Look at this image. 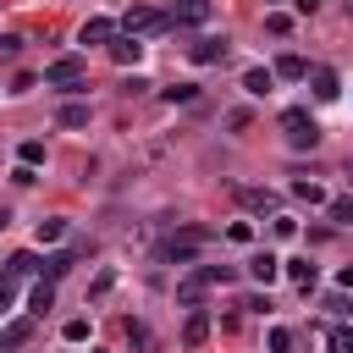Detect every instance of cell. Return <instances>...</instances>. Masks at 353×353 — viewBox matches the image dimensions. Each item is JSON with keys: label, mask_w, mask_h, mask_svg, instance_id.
<instances>
[{"label": "cell", "mask_w": 353, "mask_h": 353, "mask_svg": "<svg viewBox=\"0 0 353 353\" xmlns=\"http://www.w3.org/2000/svg\"><path fill=\"white\" fill-rule=\"evenodd\" d=\"M210 237H215L210 226H176V232L165 237V248H160V254H165V259H176V265H188V259H193Z\"/></svg>", "instance_id": "1"}, {"label": "cell", "mask_w": 353, "mask_h": 353, "mask_svg": "<svg viewBox=\"0 0 353 353\" xmlns=\"http://www.w3.org/2000/svg\"><path fill=\"white\" fill-rule=\"evenodd\" d=\"M171 28V11H154V6H132L127 17H121V33H132V39H143V33H165Z\"/></svg>", "instance_id": "2"}, {"label": "cell", "mask_w": 353, "mask_h": 353, "mask_svg": "<svg viewBox=\"0 0 353 353\" xmlns=\"http://www.w3.org/2000/svg\"><path fill=\"white\" fill-rule=\"evenodd\" d=\"M281 127H287V143H292V149H314V143H320L314 116H309V110H298V105H292V110H281Z\"/></svg>", "instance_id": "3"}, {"label": "cell", "mask_w": 353, "mask_h": 353, "mask_svg": "<svg viewBox=\"0 0 353 353\" xmlns=\"http://www.w3.org/2000/svg\"><path fill=\"white\" fill-rule=\"evenodd\" d=\"M83 72H88L83 55H55V61L44 66V83H50V88H83Z\"/></svg>", "instance_id": "4"}, {"label": "cell", "mask_w": 353, "mask_h": 353, "mask_svg": "<svg viewBox=\"0 0 353 353\" xmlns=\"http://www.w3.org/2000/svg\"><path fill=\"white\" fill-rule=\"evenodd\" d=\"M210 22V0H176L171 6V28H199Z\"/></svg>", "instance_id": "5"}, {"label": "cell", "mask_w": 353, "mask_h": 353, "mask_svg": "<svg viewBox=\"0 0 353 353\" xmlns=\"http://www.w3.org/2000/svg\"><path fill=\"white\" fill-rule=\"evenodd\" d=\"M17 276H44V259H39L33 248H22V254H11V265H6V281H17Z\"/></svg>", "instance_id": "6"}, {"label": "cell", "mask_w": 353, "mask_h": 353, "mask_svg": "<svg viewBox=\"0 0 353 353\" xmlns=\"http://www.w3.org/2000/svg\"><path fill=\"white\" fill-rule=\"evenodd\" d=\"M248 276H254V281H265V287H270V281H276V276H281V259H276V254H270V248H259V254H254V259H248Z\"/></svg>", "instance_id": "7"}, {"label": "cell", "mask_w": 353, "mask_h": 353, "mask_svg": "<svg viewBox=\"0 0 353 353\" xmlns=\"http://www.w3.org/2000/svg\"><path fill=\"white\" fill-rule=\"evenodd\" d=\"M210 287H215V281H210V276H204V270H193V276H182V281H176V298H182V303H193V309H199V298H204V292H210Z\"/></svg>", "instance_id": "8"}, {"label": "cell", "mask_w": 353, "mask_h": 353, "mask_svg": "<svg viewBox=\"0 0 353 353\" xmlns=\"http://www.w3.org/2000/svg\"><path fill=\"white\" fill-rule=\"evenodd\" d=\"M210 342V314L204 309H193L188 314V325H182V347H204Z\"/></svg>", "instance_id": "9"}, {"label": "cell", "mask_w": 353, "mask_h": 353, "mask_svg": "<svg viewBox=\"0 0 353 353\" xmlns=\"http://www.w3.org/2000/svg\"><path fill=\"white\" fill-rule=\"evenodd\" d=\"M77 39H83V44H110V39H116V22H110V17H88Z\"/></svg>", "instance_id": "10"}, {"label": "cell", "mask_w": 353, "mask_h": 353, "mask_svg": "<svg viewBox=\"0 0 353 353\" xmlns=\"http://www.w3.org/2000/svg\"><path fill=\"white\" fill-rule=\"evenodd\" d=\"M138 55H143V44H138L132 33H116V39H110V61H121V66H138Z\"/></svg>", "instance_id": "11"}, {"label": "cell", "mask_w": 353, "mask_h": 353, "mask_svg": "<svg viewBox=\"0 0 353 353\" xmlns=\"http://www.w3.org/2000/svg\"><path fill=\"white\" fill-rule=\"evenodd\" d=\"M243 88H248L254 99H265V94L276 88V72H270V66H248V72H243Z\"/></svg>", "instance_id": "12"}, {"label": "cell", "mask_w": 353, "mask_h": 353, "mask_svg": "<svg viewBox=\"0 0 353 353\" xmlns=\"http://www.w3.org/2000/svg\"><path fill=\"white\" fill-rule=\"evenodd\" d=\"M309 83H314V99H336V94H342V77H336L331 66H314Z\"/></svg>", "instance_id": "13"}, {"label": "cell", "mask_w": 353, "mask_h": 353, "mask_svg": "<svg viewBox=\"0 0 353 353\" xmlns=\"http://www.w3.org/2000/svg\"><path fill=\"white\" fill-rule=\"evenodd\" d=\"M276 77H287V83H303L309 77V61L303 55H276V66H270Z\"/></svg>", "instance_id": "14"}, {"label": "cell", "mask_w": 353, "mask_h": 353, "mask_svg": "<svg viewBox=\"0 0 353 353\" xmlns=\"http://www.w3.org/2000/svg\"><path fill=\"white\" fill-rule=\"evenodd\" d=\"M281 276H287L292 287H303V292L314 287V265H309V259H281Z\"/></svg>", "instance_id": "15"}, {"label": "cell", "mask_w": 353, "mask_h": 353, "mask_svg": "<svg viewBox=\"0 0 353 353\" xmlns=\"http://www.w3.org/2000/svg\"><path fill=\"white\" fill-rule=\"evenodd\" d=\"M193 61H199V66L226 61V39H199V44H193Z\"/></svg>", "instance_id": "16"}, {"label": "cell", "mask_w": 353, "mask_h": 353, "mask_svg": "<svg viewBox=\"0 0 353 353\" xmlns=\"http://www.w3.org/2000/svg\"><path fill=\"white\" fill-rule=\"evenodd\" d=\"M55 127H66V132L88 127V105H77V99H72V105H61V110H55Z\"/></svg>", "instance_id": "17"}, {"label": "cell", "mask_w": 353, "mask_h": 353, "mask_svg": "<svg viewBox=\"0 0 353 353\" xmlns=\"http://www.w3.org/2000/svg\"><path fill=\"white\" fill-rule=\"evenodd\" d=\"M28 309H33V314H50V309H55V281H50V276H39V287H33Z\"/></svg>", "instance_id": "18"}, {"label": "cell", "mask_w": 353, "mask_h": 353, "mask_svg": "<svg viewBox=\"0 0 353 353\" xmlns=\"http://www.w3.org/2000/svg\"><path fill=\"white\" fill-rule=\"evenodd\" d=\"M77 254H83V248H61V254H50V259H44V276H50V281H61V276L72 270V259H77Z\"/></svg>", "instance_id": "19"}, {"label": "cell", "mask_w": 353, "mask_h": 353, "mask_svg": "<svg viewBox=\"0 0 353 353\" xmlns=\"http://www.w3.org/2000/svg\"><path fill=\"white\" fill-rule=\"evenodd\" d=\"M0 342H6V347H22V342H33V320H6Z\"/></svg>", "instance_id": "20"}, {"label": "cell", "mask_w": 353, "mask_h": 353, "mask_svg": "<svg viewBox=\"0 0 353 353\" xmlns=\"http://www.w3.org/2000/svg\"><path fill=\"white\" fill-rule=\"evenodd\" d=\"M237 199H243L248 210H276V193H270V188H237Z\"/></svg>", "instance_id": "21"}, {"label": "cell", "mask_w": 353, "mask_h": 353, "mask_svg": "<svg viewBox=\"0 0 353 353\" xmlns=\"http://www.w3.org/2000/svg\"><path fill=\"white\" fill-rule=\"evenodd\" d=\"M325 215H331L336 226H347V221H353V199H347V193H342V199H325Z\"/></svg>", "instance_id": "22"}, {"label": "cell", "mask_w": 353, "mask_h": 353, "mask_svg": "<svg viewBox=\"0 0 353 353\" xmlns=\"http://www.w3.org/2000/svg\"><path fill=\"white\" fill-rule=\"evenodd\" d=\"M292 193H298V199H309V204H325V188H320V182H309V176H298V182H292Z\"/></svg>", "instance_id": "23"}, {"label": "cell", "mask_w": 353, "mask_h": 353, "mask_svg": "<svg viewBox=\"0 0 353 353\" xmlns=\"http://www.w3.org/2000/svg\"><path fill=\"white\" fill-rule=\"evenodd\" d=\"M61 237H66V221H61V215L39 221V243H61Z\"/></svg>", "instance_id": "24"}, {"label": "cell", "mask_w": 353, "mask_h": 353, "mask_svg": "<svg viewBox=\"0 0 353 353\" xmlns=\"http://www.w3.org/2000/svg\"><path fill=\"white\" fill-rule=\"evenodd\" d=\"M265 347H270V353H287V347H292V331H287V325H270V331H265Z\"/></svg>", "instance_id": "25"}, {"label": "cell", "mask_w": 353, "mask_h": 353, "mask_svg": "<svg viewBox=\"0 0 353 353\" xmlns=\"http://www.w3.org/2000/svg\"><path fill=\"white\" fill-rule=\"evenodd\" d=\"M265 33H276V39L292 33V17H287V11H265Z\"/></svg>", "instance_id": "26"}, {"label": "cell", "mask_w": 353, "mask_h": 353, "mask_svg": "<svg viewBox=\"0 0 353 353\" xmlns=\"http://www.w3.org/2000/svg\"><path fill=\"white\" fill-rule=\"evenodd\" d=\"M325 342H331V353H353V325H336Z\"/></svg>", "instance_id": "27"}, {"label": "cell", "mask_w": 353, "mask_h": 353, "mask_svg": "<svg viewBox=\"0 0 353 353\" xmlns=\"http://www.w3.org/2000/svg\"><path fill=\"white\" fill-rule=\"evenodd\" d=\"M165 99H171V105H193L199 88H193V83H176V88H165Z\"/></svg>", "instance_id": "28"}, {"label": "cell", "mask_w": 353, "mask_h": 353, "mask_svg": "<svg viewBox=\"0 0 353 353\" xmlns=\"http://www.w3.org/2000/svg\"><path fill=\"white\" fill-rule=\"evenodd\" d=\"M17 160H22V165H39V160H44V143H39V138H28V143L17 149Z\"/></svg>", "instance_id": "29"}, {"label": "cell", "mask_w": 353, "mask_h": 353, "mask_svg": "<svg viewBox=\"0 0 353 353\" xmlns=\"http://www.w3.org/2000/svg\"><path fill=\"white\" fill-rule=\"evenodd\" d=\"M61 336H66V342H88V320H83V314H77V320H66V325H61Z\"/></svg>", "instance_id": "30"}, {"label": "cell", "mask_w": 353, "mask_h": 353, "mask_svg": "<svg viewBox=\"0 0 353 353\" xmlns=\"http://www.w3.org/2000/svg\"><path fill=\"white\" fill-rule=\"evenodd\" d=\"M33 88H39L33 72H17V77H11V94H33Z\"/></svg>", "instance_id": "31"}, {"label": "cell", "mask_w": 353, "mask_h": 353, "mask_svg": "<svg viewBox=\"0 0 353 353\" xmlns=\"http://www.w3.org/2000/svg\"><path fill=\"white\" fill-rule=\"evenodd\" d=\"M11 182H17V188H33V182H39V165H17Z\"/></svg>", "instance_id": "32"}, {"label": "cell", "mask_w": 353, "mask_h": 353, "mask_svg": "<svg viewBox=\"0 0 353 353\" xmlns=\"http://www.w3.org/2000/svg\"><path fill=\"white\" fill-rule=\"evenodd\" d=\"M226 237H232V243H254V226H248V221H232Z\"/></svg>", "instance_id": "33"}, {"label": "cell", "mask_w": 353, "mask_h": 353, "mask_svg": "<svg viewBox=\"0 0 353 353\" xmlns=\"http://www.w3.org/2000/svg\"><path fill=\"white\" fill-rule=\"evenodd\" d=\"M110 287H116V270H99V276H94V287H88V292H94V298H105V292H110Z\"/></svg>", "instance_id": "34"}, {"label": "cell", "mask_w": 353, "mask_h": 353, "mask_svg": "<svg viewBox=\"0 0 353 353\" xmlns=\"http://www.w3.org/2000/svg\"><path fill=\"white\" fill-rule=\"evenodd\" d=\"M17 55H22V39L6 33V39H0V61H17Z\"/></svg>", "instance_id": "35"}, {"label": "cell", "mask_w": 353, "mask_h": 353, "mask_svg": "<svg viewBox=\"0 0 353 353\" xmlns=\"http://www.w3.org/2000/svg\"><path fill=\"white\" fill-rule=\"evenodd\" d=\"M248 121H254V116H248V110H226V127H232V132H243V127H248Z\"/></svg>", "instance_id": "36"}, {"label": "cell", "mask_w": 353, "mask_h": 353, "mask_svg": "<svg viewBox=\"0 0 353 353\" xmlns=\"http://www.w3.org/2000/svg\"><path fill=\"white\" fill-rule=\"evenodd\" d=\"M11 303H17V292H11V281H0V320L11 314Z\"/></svg>", "instance_id": "37"}, {"label": "cell", "mask_w": 353, "mask_h": 353, "mask_svg": "<svg viewBox=\"0 0 353 353\" xmlns=\"http://www.w3.org/2000/svg\"><path fill=\"white\" fill-rule=\"evenodd\" d=\"M292 6H298V17H309V11L320 6V0H292Z\"/></svg>", "instance_id": "38"}, {"label": "cell", "mask_w": 353, "mask_h": 353, "mask_svg": "<svg viewBox=\"0 0 353 353\" xmlns=\"http://www.w3.org/2000/svg\"><path fill=\"white\" fill-rule=\"evenodd\" d=\"M336 281H342V287L353 292V265H342V276H336Z\"/></svg>", "instance_id": "39"}, {"label": "cell", "mask_w": 353, "mask_h": 353, "mask_svg": "<svg viewBox=\"0 0 353 353\" xmlns=\"http://www.w3.org/2000/svg\"><path fill=\"white\" fill-rule=\"evenodd\" d=\"M6 221H11V210H0V232H6Z\"/></svg>", "instance_id": "40"}, {"label": "cell", "mask_w": 353, "mask_h": 353, "mask_svg": "<svg viewBox=\"0 0 353 353\" xmlns=\"http://www.w3.org/2000/svg\"><path fill=\"white\" fill-rule=\"evenodd\" d=\"M0 353H17V347H6V342H0Z\"/></svg>", "instance_id": "41"}, {"label": "cell", "mask_w": 353, "mask_h": 353, "mask_svg": "<svg viewBox=\"0 0 353 353\" xmlns=\"http://www.w3.org/2000/svg\"><path fill=\"white\" fill-rule=\"evenodd\" d=\"M347 182H353V165H347Z\"/></svg>", "instance_id": "42"}]
</instances>
